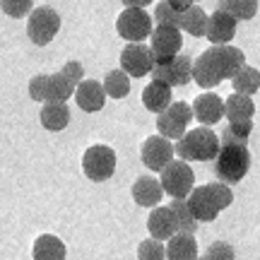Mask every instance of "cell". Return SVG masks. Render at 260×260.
Listing matches in <instances>:
<instances>
[{"instance_id": "cell-1", "label": "cell", "mask_w": 260, "mask_h": 260, "mask_svg": "<svg viewBox=\"0 0 260 260\" xmlns=\"http://www.w3.org/2000/svg\"><path fill=\"white\" fill-rule=\"evenodd\" d=\"M219 147H222V142L217 138V133L212 128L203 125V128L188 130L183 138L176 140L174 152L183 161H214Z\"/></svg>"}, {"instance_id": "cell-2", "label": "cell", "mask_w": 260, "mask_h": 260, "mask_svg": "<svg viewBox=\"0 0 260 260\" xmlns=\"http://www.w3.org/2000/svg\"><path fill=\"white\" fill-rule=\"evenodd\" d=\"M251 169V152L246 145H222L214 157V176L226 186L239 183Z\"/></svg>"}, {"instance_id": "cell-3", "label": "cell", "mask_w": 260, "mask_h": 260, "mask_svg": "<svg viewBox=\"0 0 260 260\" xmlns=\"http://www.w3.org/2000/svg\"><path fill=\"white\" fill-rule=\"evenodd\" d=\"M159 174H161L159 183H161V188H164V193L171 195V198L186 200L188 195H190V190L195 188L193 169L188 167V161H183V159H174V161H169Z\"/></svg>"}, {"instance_id": "cell-4", "label": "cell", "mask_w": 260, "mask_h": 260, "mask_svg": "<svg viewBox=\"0 0 260 260\" xmlns=\"http://www.w3.org/2000/svg\"><path fill=\"white\" fill-rule=\"evenodd\" d=\"M149 75H152V80H159L169 87H186L193 80V60L186 53L164 58V60H154V68Z\"/></svg>"}, {"instance_id": "cell-5", "label": "cell", "mask_w": 260, "mask_h": 260, "mask_svg": "<svg viewBox=\"0 0 260 260\" xmlns=\"http://www.w3.org/2000/svg\"><path fill=\"white\" fill-rule=\"evenodd\" d=\"M82 171L84 176L94 183H104L116 171V152L109 145H92L82 154Z\"/></svg>"}, {"instance_id": "cell-6", "label": "cell", "mask_w": 260, "mask_h": 260, "mask_svg": "<svg viewBox=\"0 0 260 260\" xmlns=\"http://www.w3.org/2000/svg\"><path fill=\"white\" fill-rule=\"evenodd\" d=\"M152 22L154 19L149 17L142 8H125L116 17V31L128 44H142V39H149L152 29H154Z\"/></svg>"}, {"instance_id": "cell-7", "label": "cell", "mask_w": 260, "mask_h": 260, "mask_svg": "<svg viewBox=\"0 0 260 260\" xmlns=\"http://www.w3.org/2000/svg\"><path fill=\"white\" fill-rule=\"evenodd\" d=\"M60 29V15H58L53 8H37L29 12V19H27V37L31 39V44L37 46H46L53 41V37L58 34Z\"/></svg>"}, {"instance_id": "cell-8", "label": "cell", "mask_w": 260, "mask_h": 260, "mask_svg": "<svg viewBox=\"0 0 260 260\" xmlns=\"http://www.w3.org/2000/svg\"><path fill=\"white\" fill-rule=\"evenodd\" d=\"M193 121V106L186 102H171L167 111L157 116V130L161 138L181 140L188 133V123Z\"/></svg>"}, {"instance_id": "cell-9", "label": "cell", "mask_w": 260, "mask_h": 260, "mask_svg": "<svg viewBox=\"0 0 260 260\" xmlns=\"http://www.w3.org/2000/svg\"><path fill=\"white\" fill-rule=\"evenodd\" d=\"M193 80L200 84L203 89H212V87H217L222 80H226L222 58H219V48L217 46L207 48L205 53H200V58L193 60Z\"/></svg>"}, {"instance_id": "cell-10", "label": "cell", "mask_w": 260, "mask_h": 260, "mask_svg": "<svg viewBox=\"0 0 260 260\" xmlns=\"http://www.w3.org/2000/svg\"><path fill=\"white\" fill-rule=\"evenodd\" d=\"M183 39H181V29L169 27V24H157L149 34V48L154 60H164V58H174L181 53Z\"/></svg>"}, {"instance_id": "cell-11", "label": "cell", "mask_w": 260, "mask_h": 260, "mask_svg": "<svg viewBox=\"0 0 260 260\" xmlns=\"http://www.w3.org/2000/svg\"><path fill=\"white\" fill-rule=\"evenodd\" d=\"M174 145L171 140L161 138V135H149L145 142H142V149H140V157H142V164L149 169V171H161L169 161H174Z\"/></svg>"}, {"instance_id": "cell-12", "label": "cell", "mask_w": 260, "mask_h": 260, "mask_svg": "<svg viewBox=\"0 0 260 260\" xmlns=\"http://www.w3.org/2000/svg\"><path fill=\"white\" fill-rule=\"evenodd\" d=\"M154 68V56L152 48L145 44H128L121 51V70L130 77H145Z\"/></svg>"}, {"instance_id": "cell-13", "label": "cell", "mask_w": 260, "mask_h": 260, "mask_svg": "<svg viewBox=\"0 0 260 260\" xmlns=\"http://www.w3.org/2000/svg\"><path fill=\"white\" fill-rule=\"evenodd\" d=\"M236 22L239 19H234L229 12L217 8L212 15H207V31H205V37L210 39L212 46H224L236 34Z\"/></svg>"}, {"instance_id": "cell-14", "label": "cell", "mask_w": 260, "mask_h": 260, "mask_svg": "<svg viewBox=\"0 0 260 260\" xmlns=\"http://www.w3.org/2000/svg\"><path fill=\"white\" fill-rule=\"evenodd\" d=\"M75 102L82 109L84 113H96L104 109L106 104V92H104V84L96 80H82V82L75 87Z\"/></svg>"}, {"instance_id": "cell-15", "label": "cell", "mask_w": 260, "mask_h": 260, "mask_svg": "<svg viewBox=\"0 0 260 260\" xmlns=\"http://www.w3.org/2000/svg\"><path fill=\"white\" fill-rule=\"evenodd\" d=\"M147 232L152 239L157 241H169L174 234H178L176 217L171 212V207H152V212L147 217Z\"/></svg>"}, {"instance_id": "cell-16", "label": "cell", "mask_w": 260, "mask_h": 260, "mask_svg": "<svg viewBox=\"0 0 260 260\" xmlns=\"http://www.w3.org/2000/svg\"><path fill=\"white\" fill-rule=\"evenodd\" d=\"M193 118L203 123V125H214L224 118V102L212 92H205L200 96H195L193 102Z\"/></svg>"}, {"instance_id": "cell-17", "label": "cell", "mask_w": 260, "mask_h": 260, "mask_svg": "<svg viewBox=\"0 0 260 260\" xmlns=\"http://www.w3.org/2000/svg\"><path fill=\"white\" fill-rule=\"evenodd\" d=\"M188 207H190V212L198 222H212L217 219V214H219V207L214 205L212 195L207 190V186H198L190 190V195L186 198Z\"/></svg>"}, {"instance_id": "cell-18", "label": "cell", "mask_w": 260, "mask_h": 260, "mask_svg": "<svg viewBox=\"0 0 260 260\" xmlns=\"http://www.w3.org/2000/svg\"><path fill=\"white\" fill-rule=\"evenodd\" d=\"M133 200L140 205V207H157L161 203V195H164V188L154 176H140L135 183H133Z\"/></svg>"}, {"instance_id": "cell-19", "label": "cell", "mask_w": 260, "mask_h": 260, "mask_svg": "<svg viewBox=\"0 0 260 260\" xmlns=\"http://www.w3.org/2000/svg\"><path fill=\"white\" fill-rule=\"evenodd\" d=\"M68 248L56 234H39L31 246V258L34 260H65Z\"/></svg>"}, {"instance_id": "cell-20", "label": "cell", "mask_w": 260, "mask_h": 260, "mask_svg": "<svg viewBox=\"0 0 260 260\" xmlns=\"http://www.w3.org/2000/svg\"><path fill=\"white\" fill-rule=\"evenodd\" d=\"M142 104H145V109L152 113H161L167 111L169 106H171V87L164 82H159V80H152V82L142 89Z\"/></svg>"}, {"instance_id": "cell-21", "label": "cell", "mask_w": 260, "mask_h": 260, "mask_svg": "<svg viewBox=\"0 0 260 260\" xmlns=\"http://www.w3.org/2000/svg\"><path fill=\"white\" fill-rule=\"evenodd\" d=\"M41 118V125L51 133H58V130H65L68 123H70V109L65 102H46L44 109L39 113Z\"/></svg>"}, {"instance_id": "cell-22", "label": "cell", "mask_w": 260, "mask_h": 260, "mask_svg": "<svg viewBox=\"0 0 260 260\" xmlns=\"http://www.w3.org/2000/svg\"><path fill=\"white\" fill-rule=\"evenodd\" d=\"M167 260H198V241L193 234H174L167 243Z\"/></svg>"}, {"instance_id": "cell-23", "label": "cell", "mask_w": 260, "mask_h": 260, "mask_svg": "<svg viewBox=\"0 0 260 260\" xmlns=\"http://www.w3.org/2000/svg\"><path fill=\"white\" fill-rule=\"evenodd\" d=\"M253 113H255V104L251 96L246 94H236L234 92L226 102H224V116L229 118V123L234 121H253Z\"/></svg>"}, {"instance_id": "cell-24", "label": "cell", "mask_w": 260, "mask_h": 260, "mask_svg": "<svg viewBox=\"0 0 260 260\" xmlns=\"http://www.w3.org/2000/svg\"><path fill=\"white\" fill-rule=\"evenodd\" d=\"M232 87L236 94H246L251 96L260 89V73L258 68H251V65H243L239 73L232 77Z\"/></svg>"}, {"instance_id": "cell-25", "label": "cell", "mask_w": 260, "mask_h": 260, "mask_svg": "<svg viewBox=\"0 0 260 260\" xmlns=\"http://www.w3.org/2000/svg\"><path fill=\"white\" fill-rule=\"evenodd\" d=\"M181 29L188 31L190 37H205V31H207V12L200 5H190L181 15Z\"/></svg>"}, {"instance_id": "cell-26", "label": "cell", "mask_w": 260, "mask_h": 260, "mask_svg": "<svg viewBox=\"0 0 260 260\" xmlns=\"http://www.w3.org/2000/svg\"><path fill=\"white\" fill-rule=\"evenodd\" d=\"M104 92L111 99H123L130 92V75L123 70H111L104 77Z\"/></svg>"}, {"instance_id": "cell-27", "label": "cell", "mask_w": 260, "mask_h": 260, "mask_svg": "<svg viewBox=\"0 0 260 260\" xmlns=\"http://www.w3.org/2000/svg\"><path fill=\"white\" fill-rule=\"evenodd\" d=\"M253 133V121H234L222 130V145H246Z\"/></svg>"}, {"instance_id": "cell-28", "label": "cell", "mask_w": 260, "mask_h": 260, "mask_svg": "<svg viewBox=\"0 0 260 260\" xmlns=\"http://www.w3.org/2000/svg\"><path fill=\"white\" fill-rule=\"evenodd\" d=\"M171 212H174V217H176V226L181 234H195V229H198V219L193 217V212H190V207H188L186 200H178V198H174L171 200Z\"/></svg>"}, {"instance_id": "cell-29", "label": "cell", "mask_w": 260, "mask_h": 260, "mask_svg": "<svg viewBox=\"0 0 260 260\" xmlns=\"http://www.w3.org/2000/svg\"><path fill=\"white\" fill-rule=\"evenodd\" d=\"M75 94V84L63 73L48 75V102H68Z\"/></svg>"}, {"instance_id": "cell-30", "label": "cell", "mask_w": 260, "mask_h": 260, "mask_svg": "<svg viewBox=\"0 0 260 260\" xmlns=\"http://www.w3.org/2000/svg\"><path fill=\"white\" fill-rule=\"evenodd\" d=\"M219 10L229 12L234 19H253L258 12V0H222Z\"/></svg>"}, {"instance_id": "cell-31", "label": "cell", "mask_w": 260, "mask_h": 260, "mask_svg": "<svg viewBox=\"0 0 260 260\" xmlns=\"http://www.w3.org/2000/svg\"><path fill=\"white\" fill-rule=\"evenodd\" d=\"M181 15L183 12H178V10H174L171 5H169V0H159L157 8H154V22L157 24H169V27H178L181 29Z\"/></svg>"}, {"instance_id": "cell-32", "label": "cell", "mask_w": 260, "mask_h": 260, "mask_svg": "<svg viewBox=\"0 0 260 260\" xmlns=\"http://www.w3.org/2000/svg\"><path fill=\"white\" fill-rule=\"evenodd\" d=\"M138 260H167V246L157 239H145L138 246Z\"/></svg>"}, {"instance_id": "cell-33", "label": "cell", "mask_w": 260, "mask_h": 260, "mask_svg": "<svg viewBox=\"0 0 260 260\" xmlns=\"http://www.w3.org/2000/svg\"><path fill=\"white\" fill-rule=\"evenodd\" d=\"M207 190H210V195H212L214 205L219 207V212L222 210H226L229 205L234 203V193L232 188L226 186V183H222V181H214V183H207Z\"/></svg>"}, {"instance_id": "cell-34", "label": "cell", "mask_w": 260, "mask_h": 260, "mask_svg": "<svg viewBox=\"0 0 260 260\" xmlns=\"http://www.w3.org/2000/svg\"><path fill=\"white\" fill-rule=\"evenodd\" d=\"M205 260H234L236 258V251L232 248V243L226 241H214L207 246V251L203 253Z\"/></svg>"}, {"instance_id": "cell-35", "label": "cell", "mask_w": 260, "mask_h": 260, "mask_svg": "<svg viewBox=\"0 0 260 260\" xmlns=\"http://www.w3.org/2000/svg\"><path fill=\"white\" fill-rule=\"evenodd\" d=\"M34 0H0V10L8 17H24L27 12H31Z\"/></svg>"}, {"instance_id": "cell-36", "label": "cell", "mask_w": 260, "mask_h": 260, "mask_svg": "<svg viewBox=\"0 0 260 260\" xmlns=\"http://www.w3.org/2000/svg\"><path fill=\"white\" fill-rule=\"evenodd\" d=\"M29 96L34 102H48V75H34L29 80Z\"/></svg>"}, {"instance_id": "cell-37", "label": "cell", "mask_w": 260, "mask_h": 260, "mask_svg": "<svg viewBox=\"0 0 260 260\" xmlns=\"http://www.w3.org/2000/svg\"><path fill=\"white\" fill-rule=\"evenodd\" d=\"M60 73H63L65 77L75 84V87L84 80V68H82V63H77V60H68V63L63 65V70H60Z\"/></svg>"}, {"instance_id": "cell-38", "label": "cell", "mask_w": 260, "mask_h": 260, "mask_svg": "<svg viewBox=\"0 0 260 260\" xmlns=\"http://www.w3.org/2000/svg\"><path fill=\"white\" fill-rule=\"evenodd\" d=\"M195 3H198V0H169V5L174 10H178V12H186V10L190 8V5H195Z\"/></svg>"}, {"instance_id": "cell-39", "label": "cell", "mask_w": 260, "mask_h": 260, "mask_svg": "<svg viewBox=\"0 0 260 260\" xmlns=\"http://www.w3.org/2000/svg\"><path fill=\"white\" fill-rule=\"evenodd\" d=\"M152 3H154V0H123V5H125V8H147V5H152Z\"/></svg>"}, {"instance_id": "cell-40", "label": "cell", "mask_w": 260, "mask_h": 260, "mask_svg": "<svg viewBox=\"0 0 260 260\" xmlns=\"http://www.w3.org/2000/svg\"><path fill=\"white\" fill-rule=\"evenodd\" d=\"M198 260H205V258H200V255H198Z\"/></svg>"}]
</instances>
